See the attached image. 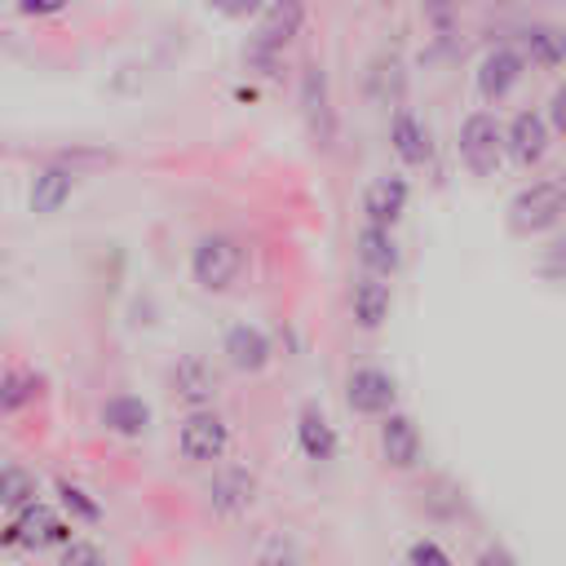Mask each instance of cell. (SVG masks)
Segmentation results:
<instances>
[{"instance_id": "6da1fadb", "label": "cell", "mask_w": 566, "mask_h": 566, "mask_svg": "<svg viewBox=\"0 0 566 566\" xmlns=\"http://www.w3.org/2000/svg\"><path fill=\"white\" fill-rule=\"evenodd\" d=\"M243 265H248V248L226 230H212V234L195 239V248H190V279H195L199 292L234 287Z\"/></svg>"}, {"instance_id": "7a4b0ae2", "label": "cell", "mask_w": 566, "mask_h": 566, "mask_svg": "<svg viewBox=\"0 0 566 566\" xmlns=\"http://www.w3.org/2000/svg\"><path fill=\"white\" fill-rule=\"evenodd\" d=\"M562 212H566V190H562V181H557V177H539V181L522 186V190L509 199L504 221H509V234L535 239V234L553 230V226L562 221Z\"/></svg>"}, {"instance_id": "3957f363", "label": "cell", "mask_w": 566, "mask_h": 566, "mask_svg": "<svg viewBox=\"0 0 566 566\" xmlns=\"http://www.w3.org/2000/svg\"><path fill=\"white\" fill-rule=\"evenodd\" d=\"M75 535V522L62 517L53 504L44 500H31L22 509L9 513V526H4V544L22 548V553H44V548H62L66 539Z\"/></svg>"}, {"instance_id": "277c9868", "label": "cell", "mask_w": 566, "mask_h": 566, "mask_svg": "<svg viewBox=\"0 0 566 566\" xmlns=\"http://www.w3.org/2000/svg\"><path fill=\"white\" fill-rule=\"evenodd\" d=\"M455 150H460V164L473 177H491L500 168V159H504V124L491 111H469L460 119Z\"/></svg>"}, {"instance_id": "5b68a950", "label": "cell", "mask_w": 566, "mask_h": 566, "mask_svg": "<svg viewBox=\"0 0 566 566\" xmlns=\"http://www.w3.org/2000/svg\"><path fill=\"white\" fill-rule=\"evenodd\" d=\"M177 451L186 464H217L230 451V420L212 407L186 411V420L177 424Z\"/></svg>"}, {"instance_id": "8992f818", "label": "cell", "mask_w": 566, "mask_h": 566, "mask_svg": "<svg viewBox=\"0 0 566 566\" xmlns=\"http://www.w3.org/2000/svg\"><path fill=\"white\" fill-rule=\"evenodd\" d=\"M168 394H172L186 411H199V407H212V402H217L221 376H217V367H212L203 354H181V358L168 367Z\"/></svg>"}, {"instance_id": "52a82bcc", "label": "cell", "mask_w": 566, "mask_h": 566, "mask_svg": "<svg viewBox=\"0 0 566 566\" xmlns=\"http://www.w3.org/2000/svg\"><path fill=\"white\" fill-rule=\"evenodd\" d=\"M345 402H349L354 416H385V411L398 407V380L385 367L363 363L345 376Z\"/></svg>"}, {"instance_id": "ba28073f", "label": "cell", "mask_w": 566, "mask_h": 566, "mask_svg": "<svg viewBox=\"0 0 566 566\" xmlns=\"http://www.w3.org/2000/svg\"><path fill=\"white\" fill-rule=\"evenodd\" d=\"M380 420V460L394 469V473H411L420 460H424V442H420V429H416V420L407 416V411H385V416H376Z\"/></svg>"}, {"instance_id": "9c48e42d", "label": "cell", "mask_w": 566, "mask_h": 566, "mask_svg": "<svg viewBox=\"0 0 566 566\" xmlns=\"http://www.w3.org/2000/svg\"><path fill=\"white\" fill-rule=\"evenodd\" d=\"M305 27V0H265L256 13V35L248 49L261 53H283Z\"/></svg>"}, {"instance_id": "30bf717a", "label": "cell", "mask_w": 566, "mask_h": 566, "mask_svg": "<svg viewBox=\"0 0 566 566\" xmlns=\"http://www.w3.org/2000/svg\"><path fill=\"white\" fill-rule=\"evenodd\" d=\"M203 495H208V509L217 517H239V513H248L256 504V473L243 469V464H221L208 478Z\"/></svg>"}, {"instance_id": "8fae6325", "label": "cell", "mask_w": 566, "mask_h": 566, "mask_svg": "<svg viewBox=\"0 0 566 566\" xmlns=\"http://www.w3.org/2000/svg\"><path fill=\"white\" fill-rule=\"evenodd\" d=\"M548 146H553V128H548V119H544L539 111H517V115L509 119V128H504V155H509L517 168L544 164Z\"/></svg>"}, {"instance_id": "7c38bea8", "label": "cell", "mask_w": 566, "mask_h": 566, "mask_svg": "<svg viewBox=\"0 0 566 566\" xmlns=\"http://www.w3.org/2000/svg\"><path fill=\"white\" fill-rule=\"evenodd\" d=\"M522 71H526L522 53H517L513 44H495V49L482 53L473 80H478V93H482L486 102H504V97L522 84Z\"/></svg>"}, {"instance_id": "4fadbf2b", "label": "cell", "mask_w": 566, "mask_h": 566, "mask_svg": "<svg viewBox=\"0 0 566 566\" xmlns=\"http://www.w3.org/2000/svg\"><path fill=\"white\" fill-rule=\"evenodd\" d=\"M221 354H226V363H230L234 371L261 376V371L274 363V340H270V332L256 327V323H234V327L226 332Z\"/></svg>"}, {"instance_id": "5bb4252c", "label": "cell", "mask_w": 566, "mask_h": 566, "mask_svg": "<svg viewBox=\"0 0 566 566\" xmlns=\"http://www.w3.org/2000/svg\"><path fill=\"white\" fill-rule=\"evenodd\" d=\"M301 115H305V128H310L314 146H332L336 115H332V93H327L323 66H305L301 71Z\"/></svg>"}, {"instance_id": "9a60e30c", "label": "cell", "mask_w": 566, "mask_h": 566, "mask_svg": "<svg viewBox=\"0 0 566 566\" xmlns=\"http://www.w3.org/2000/svg\"><path fill=\"white\" fill-rule=\"evenodd\" d=\"M407 199H411L407 177H398V172H380V177H371L367 190H363V217H367V226H385V230H394V226L402 221V212H407Z\"/></svg>"}, {"instance_id": "2e32d148", "label": "cell", "mask_w": 566, "mask_h": 566, "mask_svg": "<svg viewBox=\"0 0 566 566\" xmlns=\"http://www.w3.org/2000/svg\"><path fill=\"white\" fill-rule=\"evenodd\" d=\"M349 314H354V323L363 332H380L385 318L394 314V287H389V279L363 270L354 279V287H349Z\"/></svg>"}, {"instance_id": "e0dca14e", "label": "cell", "mask_w": 566, "mask_h": 566, "mask_svg": "<svg viewBox=\"0 0 566 566\" xmlns=\"http://www.w3.org/2000/svg\"><path fill=\"white\" fill-rule=\"evenodd\" d=\"M354 256H358V265H363L367 274H380V279L398 274V265H402V248H398L394 230L367 226V221H363L358 234H354Z\"/></svg>"}, {"instance_id": "ac0fdd59", "label": "cell", "mask_w": 566, "mask_h": 566, "mask_svg": "<svg viewBox=\"0 0 566 566\" xmlns=\"http://www.w3.org/2000/svg\"><path fill=\"white\" fill-rule=\"evenodd\" d=\"M296 447H301V455L314 460V464H323V460L336 455L340 438H336L332 416H327L318 402H301V411H296Z\"/></svg>"}, {"instance_id": "d6986e66", "label": "cell", "mask_w": 566, "mask_h": 566, "mask_svg": "<svg viewBox=\"0 0 566 566\" xmlns=\"http://www.w3.org/2000/svg\"><path fill=\"white\" fill-rule=\"evenodd\" d=\"M389 150L398 155V164L407 168H424L433 159V142H429V128L416 119V111L398 106L394 119H389Z\"/></svg>"}, {"instance_id": "ffe728a7", "label": "cell", "mask_w": 566, "mask_h": 566, "mask_svg": "<svg viewBox=\"0 0 566 566\" xmlns=\"http://www.w3.org/2000/svg\"><path fill=\"white\" fill-rule=\"evenodd\" d=\"M97 420H102V429L115 433V438H142V433L150 429L155 411H150V402H146L142 394H111V398L102 402Z\"/></svg>"}, {"instance_id": "44dd1931", "label": "cell", "mask_w": 566, "mask_h": 566, "mask_svg": "<svg viewBox=\"0 0 566 566\" xmlns=\"http://www.w3.org/2000/svg\"><path fill=\"white\" fill-rule=\"evenodd\" d=\"M71 195H75V168H66V164H44V168L31 177L27 203H31V212L53 217V212H62V203H66Z\"/></svg>"}, {"instance_id": "7402d4cb", "label": "cell", "mask_w": 566, "mask_h": 566, "mask_svg": "<svg viewBox=\"0 0 566 566\" xmlns=\"http://www.w3.org/2000/svg\"><path fill=\"white\" fill-rule=\"evenodd\" d=\"M517 53H522V62H531L539 71H557L562 66V31L557 27H526Z\"/></svg>"}, {"instance_id": "603a6c76", "label": "cell", "mask_w": 566, "mask_h": 566, "mask_svg": "<svg viewBox=\"0 0 566 566\" xmlns=\"http://www.w3.org/2000/svg\"><path fill=\"white\" fill-rule=\"evenodd\" d=\"M31 500H40V482H35V473L31 469H22V464H13V460H4V473H0V509H22V504H31Z\"/></svg>"}, {"instance_id": "cb8c5ba5", "label": "cell", "mask_w": 566, "mask_h": 566, "mask_svg": "<svg viewBox=\"0 0 566 566\" xmlns=\"http://www.w3.org/2000/svg\"><path fill=\"white\" fill-rule=\"evenodd\" d=\"M40 398V376L27 371V367H13V371H0V411H22Z\"/></svg>"}, {"instance_id": "d4e9b609", "label": "cell", "mask_w": 566, "mask_h": 566, "mask_svg": "<svg viewBox=\"0 0 566 566\" xmlns=\"http://www.w3.org/2000/svg\"><path fill=\"white\" fill-rule=\"evenodd\" d=\"M53 491H57V500H62V509H66V517H71V522H84V526L102 522V504H97L80 482L57 478V482H53Z\"/></svg>"}, {"instance_id": "484cf974", "label": "cell", "mask_w": 566, "mask_h": 566, "mask_svg": "<svg viewBox=\"0 0 566 566\" xmlns=\"http://www.w3.org/2000/svg\"><path fill=\"white\" fill-rule=\"evenodd\" d=\"M407 566H455V557L433 535H420L407 544Z\"/></svg>"}, {"instance_id": "4316f807", "label": "cell", "mask_w": 566, "mask_h": 566, "mask_svg": "<svg viewBox=\"0 0 566 566\" xmlns=\"http://www.w3.org/2000/svg\"><path fill=\"white\" fill-rule=\"evenodd\" d=\"M57 566H106V553L93 544V539H66L62 548H57Z\"/></svg>"}, {"instance_id": "83f0119b", "label": "cell", "mask_w": 566, "mask_h": 566, "mask_svg": "<svg viewBox=\"0 0 566 566\" xmlns=\"http://www.w3.org/2000/svg\"><path fill=\"white\" fill-rule=\"evenodd\" d=\"M473 566H522V562H517L513 548H504V544H482L478 557H473Z\"/></svg>"}, {"instance_id": "f1b7e54d", "label": "cell", "mask_w": 566, "mask_h": 566, "mask_svg": "<svg viewBox=\"0 0 566 566\" xmlns=\"http://www.w3.org/2000/svg\"><path fill=\"white\" fill-rule=\"evenodd\" d=\"M208 4H212L217 13H226V18H256L265 0H208Z\"/></svg>"}, {"instance_id": "f546056e", "label": "cell", "mask_w": 566, "mask_h": 566, "mask_svg": "<svg viewBox=\"0 0 566 566\" xmlns=\"http://www.w3.org/2000/svg\"><path fill=\"white\" fill-rule=\"evenodd\" d=\"M71 0H18V13H27V18H53V13H62Z\"/></svg>"}, {"instance_id": "4dcf8cb0", "label": "cell", "mask_w": 566, "mask_h": 566, "mask_svg": "<svg viewBox=\"0 0 566 566\" xmlns=\"http://www.w3.org/2000/svg\"><path fill=\"white\" fill-rule=\"evenodd\" d=\"M548 119H553V124H548L553 133L566 124V97H562V93H553V102H548Z\"/></svg>"}, {"instance_id": "1f68e13d", "label": "cell", "mask_w": 566, "mask_h": 566, "mask_svg": "<svg viewBox=\"0 0 566 566\" xmlns=\"http://www.w3.org/2000/svg\"><path fill=\"white\" fill-rule=\"evenodd\" d=\"M0 473H4V455H0Z\"/></svg>"}]
</instances>
